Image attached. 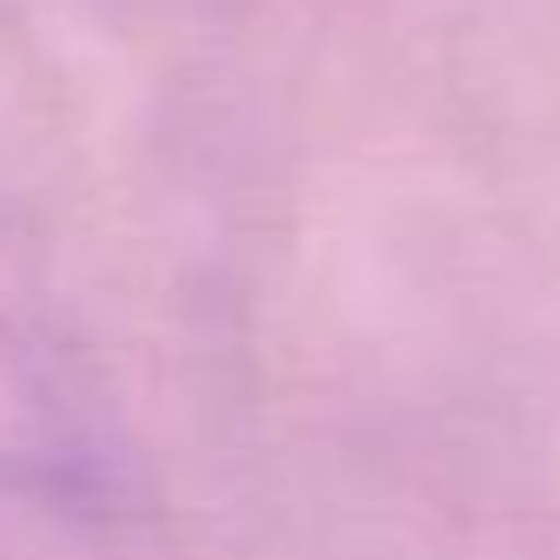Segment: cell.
<instances>
[{"instance_id": "obj_1", "label": "cell", "mask_w": 560, "mask_h": 560, "mask_svg": "<svg viewBox=\"0 0 560 560\" xmlns=\"http://www.w3.org/2000/svg\"><path fill=\"white\" fill-rule=\"evenodd\" d=\"M119 455L86 383L27 330L0 324V488L34 501L113 494Z\"/></svg>"}]
</instances>
